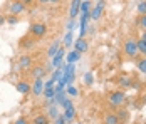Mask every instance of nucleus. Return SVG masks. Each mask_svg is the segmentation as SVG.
Instances as JSON below:
<instances>
[{"instance_id":"obj_1","label":"nucleus","mask_w":146,"mask_h":124,"mask_svg":"<svg viewBox=\"0 0 146 124\" xmlns=\"http://www.w3.org/2000/svg\"><path fill=\"white\" fill-rule=\"evenodd\" d=\"M108 101H109V104H111V106L119 107V106H123V104H124V101H126V94H124L123 91H114V92H111V94H109Z\"/></svg>"},{"instance_id":"obj_2","label":"nucleus","mask_w":146,"mask_h":124,"mask_svg":"<svg viewBox=\"0 0 146 124\" xmlns=\"http://www.w3.org/2000/svg\"><path fill=\"white\" fill-rule=\"evenodd\" d=\"M124 54L128 57H136L139 54L138 52V40L136 39H128L124 42Z\"/></svg>"},{"instance_id":"obj_3","label":"nucleus","mask_w":146,"mask_h":124,"mask_svg":"<svg viewBox=\"0 0 146 124\" xmlns=\"http://www.w3.org/2000/svg\"><path fill=\"white\" fill-rule=\"evenodd\" d=\"M30 34L35 37V39H40L47 34V25L45 24H40V22H35L30 25Z\"/></svg>"},{"instance_id":"obj_4","label":"nucleus","mask_w":146,"mask_h":124,"mask_svg":"<svg viewBox=\"0 0 146 124\" xmlns=\"http://www.w3.org/2000/svg\"><path fill=\"white\" fill-rule=\"evenodd\" d=\"M32 96H40L44 92V81L42 79H34V84H32Z\"/></svg>"},{"instance_id":"obj_5","label":"nucleus","mask_w":146,"mask_h":124,"mask_svg":"<svg viewBox=\"0 0 146 124\" xmlns=\"http://www.w3.org/2000/svg\"><path fill=\"white\" fill-rule=\"evenodd\" d=\"M102 10H104V0H101V2H98V5L89 12V17L92 19V20H98L99 17H101L102 14Z\"/></svg>"},{"instance_id":"obj_6","label":"nucleus","mask_w":146,"mask_h":124,"mask_svg":"<svg viewBox=\"0 0 146 124\" xmlns=\"http://www.w3.org/2000/svg\"><path fill=\"white\" fill-rule=\"evenodd\" d=\"M24 10H25V5H24L20 0H14V2L10 3V14L19 15V14H22Z\"/></svg>"},{"instance_id":"obj_7","label":"nucleus","mask_w":146,"mask_h":124,"mask_svg":"<svg viewBox=\"0 0 146 124\" xmlns=\"http://www.w3.org/2000/svg\"><path fill=\"white\" fill-rule=\"evenodd\" d=\"M64 54H66V52H64V49L60 47V49L57 50V54H56L54 57H52V67H54V69H56V67H59V66L62 64V59H64Z\"/></svg>"},{"instance_id":"obj_8","label":"nucleus","mask_w":146,"mask_h":124,"mask_svg":"<svg viewBox=\"0 0 146 124\" xmlns=\"http://www.w3.org/2000/svg\"><path fill=\"white\" fill-rule=\"evenodd\" d=\"M74 45H76V50L81 52V54H84V52L89 49V45H88V42L84 40V37H79V40H76Z\"/></svg>"},{"instance_id":"obj_9","label":"nucleus","mask_w":146,"mask_h":124,"mask_svg":"<svg viewBox=\"0 0 146 124\" xmlns=\"http://www.w3.org/2000/svg\"><path fill=\"white\" fill-rule=\"evenodd\" d=\"M30 89H32V86H30L27 81H20V82H17V91H19L20 94H29Z\"/></svg>"},{"instance_id":"obj_10","label":"nucleus","mask_w":146,"mask_h":124,"mask_svg":"<svg viewBox=\"0 0 146 124\" xmlns=\"http://www.w3.org/2000/svg\"><path fill=\"white\" fill-rule=\"evenodd\" d=\"M45 67H40V66H35V67H32V77L34 79H42L45 76Z\"/></svg>"},{"instance_id":"obj_11","label":"nucleus","mask_w":146,"mask_h":124,"mask_svg":"<svg viewBox=\"0 0 146 124\" xmlns=\"http://www.w3.org/2000/svg\"><path fill=\"white\" fill-rule=\"evenodd\" d=\"M19 67L20 69H29V67H32V59H30L29 55H22L20 60H19Z\"/></svg>"},{"instance_id":"obj_12","label":"nucleus","mask_w":146,"mask_h":124,"mask_svg":"<svg viewBox=\"0 0 146 124\" xmlns=\"http://www.w3.org/2000/svg\"><path fill=\"white\" fill-rule=\"evenodd\" d=\"M81 2H82V0H72V3H71V19H74L76 15L79 14V9H81Z\"/></svg>"},{"instance_id":"obj_13","label":"nucleus","mask_w":146,"mask_h":124,"mask_svg":"<svg viewBox=\"0 0 146 124\" xmlns=\"http://www.w3.org/2000/svg\"><path fill=\"white\" fill-rule=\"evenodd\" d=\"M59 49H60V42H59V40H54V44H52V45L49 47V50H47V55H49V57L52 59L54 55L57 54V50H59Z\"/></svg>"},{"instance_id":"obj_14","label":"nucleus","mask_w":146,"mask_h":124,"mask_svg":"<svg viewBox=\"0 0 146 124\" xmlns=\"http://www.w3.org/2000/svg\"><path fill=\"white\" fill-rule=\"evenodd\" d=\"M104 124H119V117H117V114H106L104 116Z\"/></svg>"},{"instance_id":"obj_15","label":"nucleus","mask_w":146,"mask_h":124,"mask_svg":"<svg viewBox=\"0 0 146 124\" xmlns=\"http://www.w3.org/2000/svg\"><path fill=\"white\" fill-rule=\"evenodd\" d=\"M79 59H81V52L72 50V52H69V54H67V64H76Z\"/></svg>"},{"instance_id":"obj_16","label":"nucleus","mask_w":146,"mask_h":124,"mask_svg":"<svg viewBox=\"0 0 146 124\" xmlns=\"http://www.w3.org/2000/svg\"><path fill=\"white\" fill-rule=\"evenodd\" d=\"M64 69H66V64H64V66L60 64L59 67H56V70H54V74H52V77H50V79H52L54 82H57L59 79H60V76H62V72H64Z\"/></svg>"},{"instance_id":"obj_17","label":"nucleus","mask_w":146,"mask_h":124,"mask_svg":"<svg viewBox=\"0 0 146 124\" xmlns=\"http://www.w3.org/2000/svg\"><path fill=\"white\" fill-rule=\"evenodd\" d=\"M32 123H34V124H49L50 121H49V116H45V114H40V116H35Z\"/></svg>"},{"instance_id":"obj_18","label":"nucleus","mask_w":146,"mask_h":124,"mask_svg":"<svg viewBox=\"0 0 146 124\" xmlns=\"http://www.w3.org/2000/svg\"><path fill=\"white\" fill-rule=\"evenodd\" d=\"M89 9H91V0H82L81 2V14H89Z\"/></svg>"},{"instance_id":"obj_19","label":"nucleus","mask_w":146,"mask_h":124,"mask_svg":"<svg viewBox=\"0 0 146 124\" xmlns=\"http://www.w3.org/2000/svg\"><path fill=\"white\" fill-rule=\"evenodd\" d=\"M138 52L146 55V40H143V39H138Z\"/></svg>"},{"instance_id":"obj_20","label":"nucleus","mask_w":146,"mask_h":124,"mask_svg":"<svg viewBox=\"0 0 146 124\" xmlns=\"http://www.w3.org/2000/svg\"><path fill=\"white\" fill-rule=\"evenodd\" d=\"M74 116H76V111L74 107H69V109H64V117H66V121H71Z\"/></svg>"},{"instance_id":"obj_21","label":"nucleus","mask_w":146,"mask_h":124,"mask_svg":"<svg viewBox=\"0 0 146 124\" xmlns=\"http://www.w3.org/2000/svg\"><path fill=\"white\" fill-rule=\"evenodd\" d=\"M42 94H44V96L47 97V99H52V97L56 96V89H54V87H45Z\"/></svg>"},{"instance_id":"obj_22","label":"nucleus","mask_w":146,"mask_h":124,"mask_svg":"<svg viewBox=\"0 0 146 124\" xmlns=\"http://www.w3.org/2000/svg\"><path fill=\"white\" fill-rule=\"evenodd\" d=\"M138 14L139 15H146V0L138 3Z\"/></svg>"},{"instance_id":"obj_23","label":"nucleus","mask_w":146,"mask_h":124,"mask_svg":"<svg viewBox=\"0 0 146 124\" xmlns=\"http://www.w3.org/2000/svg\"><path fill=\"white\" fill-rule=\"evenodd\" d=\"M138 70H139V72H143V74H146V57H145V59H141V60L138 62Z\"/></svg>"},{"instance_id":"obj_24","label":"nucleus","mask_w":146,"mask_h":124,"mask_svg":"<svg viewBox=\"0 0 146 124\" xmlns=\"http://www.w3.org/2000/svg\"><path fill=\"white\" fill-rule=\"evenodd\" d=\"M119 84H121L123 87H131L133 86L131 79H128V77H121V79H119Z\"/></svg>"},{"instance_id":"obj_25","label":"nucleus","mask_w":146,"mask_h":124,"mask_svg":"<svg viewBox=\"0 0 146 124\" xmlns=\"http://www.w3.org/2000/svg\"><path fill=\"white\" fill-rule=\"evenodd\" d=\"M138 25H139V29L146 30V15H139V19H138Z\"/></svg>"},{"instance_id":"obj_26","label":"nucleus","mask_w":146,"mask_h":124,"mask_svg":"<svg viewBox=\"0 0 146 124\" xmlns=\"http://www.w3.org/2000/svg\"><path fill=\"white\" fill-rule=\"evenodd\" d=\"M71 44H72V32L69 30L66 34V37H64V45H71Z\"/></svg>"},{"instance_id":"obj_27","label":"nucleus","mask_w":146,"mask_h":124,"mask_svg":"<svg viewBox=\"0 0 146 124\" xmlns=\"http://www.w3.org/2000/svg\"><path fill=\"white\" fill-rule=\"evenodd\" d=\"M49 116H50L52 119H57L59 112H57V107H56V106H52V107H49Z\"/></svg>"},{"instance_id":"obj_28","label":"nucleus","mask_w":146,"mask_h":124,"mask_svg":"<svg viewBox=\"0 0 146 124\" xmlns=\"http://www.w3.org/2000/svg\"><path fill=\"white\" fill-rule=\"evenodd\" d=\"M117 117H119V121H124V119H128V112L121 107V109H119V112H117Z\"/></svg>"},{"instance_id":"obj_29","label":"nucleus","mask_w":146,"mask_h":124,"mask_svg":"<svg viewBox=\"0 0 146 124\" xmlns=\"http://www.w3.org/2000/svg\"><path fill=\"white\" fill-rule=\"evenodd\" d=\"M84 81H86V84H88V86H91V84H92V72H88V74L84 76Z\"/></svg>"},{"instance_id":"obj_30","label":"nucleus","mask_w":146,"mask_h":124,"mask_svg":"<svg viewBox=\"0 0 146 124\" xmlns=\"http://www.w3.org/2000/svg\"><path fill=\"white\" fill-rule=\"evenodd\" d=\"M67 94H71V96H77V89H76L74 86H67Z\"/></svg>"},{"instance_id":"obj_31","label":"nucleus","mask_w":146,"mask_h":124,"mask_svg":"<svg viewBox=\"0 0 146 124\" xmlns=\"http://www.w3.org/2000/svg\"><path fill=\"white\" fill-rule=\"evenodd\" d=\"M56 124H67V121H66V117H64V116H57Z\"/></svg>"},{"instance_id":"obj_32","label":"nucleus","mask_w":146,"mask_h":124,"mask_svg":"<svg viewBox=\"0 0 146 124\" xmlns=\"http://www.w3.org/2000/svg\"><path fill=\"white\" fill-rule=\"evenodd\" d=\"M14 124H29V121H27L25 117H19V119H17Z\"/></svg>"},{"instance_id":"obj_33","label":"nucleus","mask_w":146,"mask_h":124,"mask_svg":"<svg viewBox=\"0 0 146 124\" xmlns=\"http://www.w3.org/2000/svg\"><path fill=\"white\" fill-rule=\"evenodd\" d=\"M7 22L14 25V24H17V17H14V15H12V17H9V19H7Z\"/></svg>"},{"instance_id":"obj_34","label":"nucleus","mask_w":146,"mask_h":124,"mask_svg":"<svg viewBox=\"0 0 146 124\" xmlns=\"http://www.w3.org/2000/svg\"><path fill=\"white\" fill-rule=\"evenodd\" d=\"M20 2H22L24 5H32V3H34L35 0H20Z\"/></svg>"},{"instance_id":"obj_35","label":"nucleus","mask_w":146,"mask_h":124,"mask_svg":"<svg viewBox=\"0 0 146 124\" xmlns=\"http://www.w3.org/2000/svg\"><path fill=\"white\" fill-rule=\"evenodd\" d=\"M67 29H69V30H71V32H72V29H74V20H71V22H69V24H67Z\"/></svg>"},{"instance_id":"obj_36","label":"nucleus","mask_w":146,"mask_h":124,"mask_svg":"<svg viewBox=\"0 0 146 124\" xmlns=\"http://www.w3.org/2000/svg\"><path fill=\"white\" fill-rule=\"evenodd\" d=\"M37 2H39V3H42V5H44V3H50V0H37Z\"/></svg>"},{"instance_id":"obj_37","label":"nucleus","mask_w":146,"mask_h":124,"mask_svg":"<svg viewBox=\"0 0 146 124\" xmlns=\"http://www.w3.org/2000/svg\"><path fill=\"white\" fill-rule=\"evenodd\" d=\"M141 39H143V40H146V30H143V35H141Z\"/></svg>"},{"instance_id":"obj_38","label":"nucleus","mask_w":146,"mask_h":124,"mask_svg":"<svg viewBox=\"0 0 146 124\" xmlns=\"http://www.w3.org/2000/svg\"><path fill=\"white\" fill-rule=\"evenodd\" d=\"M60 0H50V3H59Z\"/></svg>"},{"instance_id":"obj_39","label":"nucleus","mask_w":146,"mask_h":124,"mask_svg":"<svg viewBox=\"0 0 146 124\" xmlns=\"http://www.w3.org/2000/svg\"><path fill=\"white\" fill-rule=\"evenodd\" d=\"M98 2H101V0H98Z\"/></svg>"},{"instance_id":"obj_40","label":"nucleus","mask_w":146,"mask_h":124,"mask_svg":"<svg viewBox=\"0 0 146 124\" xmlns=\"http://www.w3.org/2000/svg\"><path fill=\"white\" fill-rule=\"evenodd\" d=\"M136 124H138V123H136Z\"/></svg>"}]
</instances>
